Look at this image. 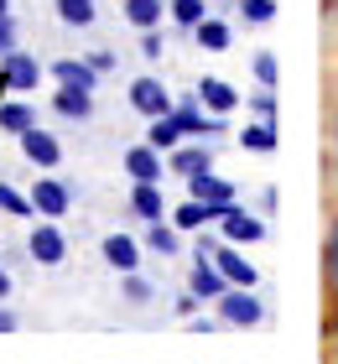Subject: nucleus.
<instances>
[{"instance_id":"nucleus-1","label":"nucleus","mask_w":338,"mask_h":364,"mask_svg":"<svg viewBox=\"0 0 338 364\" xmlns=\"http://www.w3.org/2000/svg\"><path fill=\"white\" fill-rule=\"evenodd\" d=\"M218 318L234 323V328H255L265 318V307H260V296L250 287H224L218 291Z\"/></svg>"},{"instance_id":"nucleus-2","label":"nucleus","mask_w":338,"mask_h":364,"mask_svg":"<svg viewBox=\"0 0 338 364\" xmlns=\"http://www.w3.org/2000/svg\"><path fill=\"white\" fill-rule=\"evenodd\" d=\"M218 229H224L229 245H255V240H265V219H260V213H250V208H240V203L218 208Z\"/></svg>"},{"instance_id":"nucleus-3","label":"nucleus","mask_w":338,"mask_h":364,"mask_svg":"<svg viewBox=\"0 0 338 364\" xmlns=\"http://www.w3.org/2000/svg\"><path fill=\"white\" fill-rule=\"evenodd\" d=\"M130 109L146 114V120H157V114H172V94H167V84H157V78H135L130 84Z\"/></svg>"},{"instance_id":"nucleus-4","label":"nucleus","mask_w":338,"mask_h":364,"mask_svg":"<svg viewBox=\"0 0 338 364\" xmlns=\"http://www.w3.org/2000/svg\"><path fill=\"white\" fill-rule=\"evenodd\" d=\"M26 255L37 260V266H63V260H68L63 229L58 224H37V229H31V240H26Z\"/></svg>"},{"instance_id":"nucleus-5","label":"nucleus","mask_w":338,"mask_h":364,"mask_svg":"<svg viewBox=\"0 0 338 364\" xmlns=\"http://www.w3.org/2000/svg\"><path fill=\"white\" fill-rule=\"evenodd\" d=\"M0 78H6V89L31 94L42 84V68H37V58H31V53H16V47H11V53L0 58Z\"/></svg>"},{"instance_id":"nucleus-6","label":"nucleus","mask_w":338,"mask_h":364,"mask_svg":"<svg viewBox=\"0 0 338 364\" xmlns=\"http://www.w3.org/2000/svg\"><path fill=\"white\" fill-rule=\"evenodd\" d=\"M16 141H21V151H26V161H31V167H58V161H63V141H58V136H47L42 125L21 130Z\"/></svg>"},{"instance_id":"nucleus-7","label":"nucleus","mask_w":338,"mask_h":364,"mask_svg":"<svg viewBox=\"0 0 338 364\" xmlns=\"http://www.w3.org/2000/svg\"><path fill=\"white\" fill-rule=\"evenodd\" d=\"M31 203H37L42 219H63V213H68V188L58 177H37V182H31Z\"/></svg>"},{"instance_id":"nucleus-8","label":"nucleus","mask_w":338,"mask_h":364,"mask_svg":"<svg viewBox=\"0 0 338 364\" xmlns=\"http://www.w3.org/2000/svg\"><path fill=\"white\" fill-rule=\"evenodd\" d=\"M53 109H58V114H68V120H89V114H94V89L58 84V94H53Z\"/></svg>"},{"instance_id":"nucleus-9","label":"nucleus","mask_w":338,"mask_h":364,"mask_svg":"<svg viewBox=\"0 0 338 364\" xmlns=\"http://www.w3.org/2000/svg\"><path fill=\"white\" fill-rule=\"evenodd\" d=\"M172 120L182 125V136H218V130H224V114H203L193 99L172 109Z\"/></svg>"},{"instance_id":"nucleus-10","label":"nucleus","mask_w":338,"mask_h":364,"mask_svg":"<svg viewBox=\"0 0 338 364\" xmlns=\"http://www.w3.org/2000/svg\"><path fill=\"white\" fill-rule=\"evenodd\" d=\"M213 266H218V276H224L229 287H255V266H250L240 250H229V245H224V250L213 245Z\"/></svg>"},{"instance_id":"nucleus-11","label":"nucleus","mask_w":338,"mask_h":364,"mask_svg":"<svg viewBox=\"0 0 338 364\" xmlns=\"http://www.w3.org/2000/svg\"><path fill=\"white\" fill-rule=\"evenodd\" d=\"M198 99L208 105V114H229L234 105H240V89H234L229 78H203V84H198Z\"/></svg>"},{"instance_id":"nucleus-12","label":"nucleus","mask_w":338,"mask_h":364,"mask_svg":"<svg viewBox=\"0 0 338 364\" xmlns=\"http://www.w3.org/2000/svg\"><path fill=\"white\" fill-rule=\"evenodd\" d=\"M188 193H193V198H203V203H213V208L234 203V182L213 177V172H198V177H188Z\"/></svg>"},{"instance_id":"nucleus-13","label":"nucleus","mask_w":338,"mask_h":364,"mask_svg":"<svg viewBox=\"0 0 338 364\" xmlns=\"http://www.w3.org/2000/svg\"><path fill=\"white\" fill-rule=\"evenodd\" d=\"M125 172L135 182H162V151L157 146H130L125 151Z\"/></svg>"},{"instance_id":"nucleus-14","label":"nucleus","mask_w":338,"mask_h":364,"mask_svg":"<svg viewBox=\"0 0 338 364\" xmlns=\"http://www.w3.org/2000/svg\"><path fill=\"white\" fill-rule=\"evenodd\" d=\"M105 266H115V271H135L141 266V245H135L130 235H105Z\"/></svg>"},{"instance_id":"nucleus-15","label":"nucleus","mask_w":338,"mask_h":364,"mask_svg":"<svg viewBox=\"0 0 338 364\" xmlns=\"http://www.w3.org/2000/svg\"><path fill=\"white\" fill-rule=\"evenodd\" d=\"M37 125V114H31V105H21V99H6V78H0V130H11V136H21V130Z\"/></svg>"},{"instance_id":"nucleus-16","label":"nucleus","mask_w":338,"mask_h":364,"mask_svg":"<svg viewBox=\"0 0 338 364\" xmlns=\"http://www.w3.org/2000/svg\"><path fill=\"white\" fill-rule=\"evenodd\" d=\"M130 208H135V219H146V224L167 219V203H162L157 182H135V188H130Z\"/></svg>"},{"instance_id":"nucleus-17","label":"nucleus","mask_w":338,"mask_h":364,"mask_svg":"<svg viewBox=\"0 0 338 364\" xmlns=\"http://www.w3.org/2000/svg\"><path fill=\"white\" fill-rule=\"evenodd\" d=\"M229 281L218 276V266H208V255H198L193 260V291L203 296V302H218V291H224Z\"/></svg>"},{"instance_id":"nucleus-18","label":"nucleus","mask_w":338,"mask_h":364,"mask_svg":"<svg viewBox=\"0 0 338 364\" xmlns=\"http://www.w3.org/2000/svg\"><path fill=\"white\" fill-rule=\"evenodd\" d=\"M53 78H58V84H78V89H94L99 68H94V63H78V58H58V63H53Z\"/></svg>"},{"instance_id":"nucleus-19","label":"nucleus","mask_w":338,"mask_h":364,"mask_svg":"<svg viewBox=\"0 0 338 364\" xmlns=\"http://www.w3.org/2000/svg\"><path fill=\"white\" fill-rule=\"evenodd\" d=\"M208 146H172V172L177 177H198V172H208Z\"/></svg>"},{"instance_id":"nucleus-20","label":"nucleus","mask_w":338,"mask_h":364,"mask_svg":"<svg viewBox=\"0 0 338 364\" xmlns=\"http://www.w3.org/2000/svg\"><path fill=\"white\" fill-rule=\"evenodd\" d=\"M193 37H198V47H203V53H224L234 31H229V21H213V16H203V21L193 26Z\"/></svg>"},{"instance_id":"nucleus-21","label":"nucleus","mask_w":338,"mask_h":364,"mask_svg":"<svg viewBox=\"0 0 338 364\" xmlns=\"http://www.w3.org/2000/svg\"><path fill=\"white\" fill-rule=\"evenodd\" d=\"M162 16H167V6H162V0H125V21H130L135 31L162 26Z\"/></svg>"},{"instance_id":"nucleus-22","label":"nucleus","mask_w":338,"mask_h":364,"mask_svg":"<svg viewBox=\"0 0 338 364\" xmlns=\"http://www.w3.org/2000/svg\"><path fill=\"white\" fill-rule=\"evenodd\" d=\"M240 146L245 151H276V120H255L240 130Z\"/></svg>"},{"instance_id":"nucleus-23","label":"nucleus","mask_w":338,"mask_h":364,"mask_svg":"<svg viewBox=\"0 0 338 364\" xmlns=\"http://www.w3.org/2000/svg\"><path fill=\"white\" fill-rule=\"evenodd\" d=\"M208 219H218V208L213 203H203V198H188V203H182L177 208V229H203V224H208Z\"/></svg>"},{"instance_id":"nucleus-24","label":"nucleus","mask_w":338,"mask_h":364,"mask_svg":"<svg viewBox=\"0 0 338 364\" xmlns=\"http://www.w3.org/2000/svg\"><path fill=\"white\" fill-rule=\"evenodd\" d=\"M151 146H157V151H172V146H182V125L172 120V114H157V120H151Z\"/></svg>"},{"instance_id":"nucleus-25","label":"nucleus","mask_w":338,"mask_h":364,"mask_svg":"<svg viewBox=\"0 0 338 364\" xmlns=\"http://www.w3.org/2000/svg\"><path fill=\"white\" fill-rule=\"evenodd\" d=\"M53 6H58V16H63V21L68 26H94V0H53Z\"/></svg>"},{"instance_id":"nucleus-26","label":"nucleus","mask_w":338,"mask_h":364,"mask_svg":"<svg viewBox=\"0 0 338 364\" xmlns=\"http://www.w3.org/2000/svg\"><path fill=\"white\" fill-rule=\"evenodd\" d=\"M0 208L16 213V219H37V203H31V193H16V188H6V182H0Z\"/></svg>"},{"instance_id":"nucleus-27","label":"nucleus","mask_w":338,"mask_h":364,"mask_svg":"<svg viewBox=\"0 0 338 364\" xmlns=\"http://www.w3.org/2000/svg\"><path fill=\"white\" fill-rule=\"evenodd\" d=\"M146 245H151L157 255H177V229H167L162 219H157V224H146Z\"/></svg>"},{"instance_id":"nucleus-28","label":"nucleus","mask_w":338,"mask_h":364,"mask_svg":"<svg viewBox=\"0 0 338 364\" xmlns=\"http://www.w3.org/2000/svg\"><path fill=\"white\" fill-rule=\"evenodd\" d=\"M167 16H172L182 31H188V26H198L208 11H203V0H172V6H167Z\"/></svg>"},{"instance_id":"nucleus-29","label":"nucleus","mask_w":338,"mask_h":364,"mask_svg":"<svg viewBox=\"0 0 338 364\" xmlns=\"http://www.w3.org/2000/svg\"><path fill=\"white\" fill-rule=\"evenodd\" d=\"M240 16L250 26H265L270 16H276V0H240Z\"/></svg>"},{"instance_id":"nucleus-30","label":"nucleus","mask_w":338,"mask_h":364,"mask_svg":"<svg viewBox=\"0 0 338 364\" xmlns=\"http://www.w3.org/2000/svg\"><path fill=\"white\" fill-rule=\"evenodd\" d=\"M250 68H255L260 89H276V58H270V53H255V63H250Z\"/></svg>"},{"instance_id":"nucleus-31","label":"nucleus","mask_w":338,"mask_h":364,"mask_svg":"<svg viewBox=\"0 0 338 364\" xmlns=\"http://www.w3.org/2000/svg\"><path fill=\"white\" fill-rule=\"evenodd\" d=\"M125 302H151V281H141L135 271H125Z\"/></svg>"},{"instance_id":"nucleus-32","label":"nucleus","mask_w":338,"mask_h":364,"mask_svg":"<svg viewBox=\"0 0 338 364\" xmlns=\"http://www.w3.org/2000/svg\"><path fill=\"white\" fill-rule=\"evenodd\" d=\"M250 109H255V120H276V94H250Z\"/></svg>"},{"instance_id":"nucleus-33","label":"nucleus","mask_w":338,"mask_h":364,"mask_svg":"<svg viewBox=\"0 0 338 364\" xmlns=\"http://www.w3.org/2000/svg\"><path fill=\"white\" fill-rule=\"evenodd\" d=\"M141 53H146V58H162V31H157V26L141 31Z\"/></svg>"},{"instance_id":"nucleus-34","label":"nucleus","mask_w":338,"mask_h":364,"mask_svg":"<svg viewBox=\"0 0 338 364\" xmlns=\"http://www.w3.org/2000/svg\"><path fill=\"white\" fill-rule=\"evenodd\" d=\"M16 47V26H11V16H0V58H6Z\"/></svg>"},{"instance_id":"nucleus-35","label":"nucleus","mask_w":338,"mask_h":364,"mask_svg":"<svg viewBox=\"0 0 338 364\" xmlns=\"http://www.w3.org/2000/svg\"><path fill=\"white\" fill-rule=\"evenodd\" d=\"M328 271L338 276V224H333V235H328Z\"/></svg>"},{"instance_id":"nucleus-36","label":"nucleus","mask_w":338,"mask_h":364,"mask_svg":"<svg viewBox=\"0 0 338 364\" xmlns=\"http://www.w3.org/2000/svg\"><path fill=\"white\" fill-rule=\"evenodd\" d=\"M89 63H94L99 73H110V68H115V53H89Z\"/></svg>"},{"instance_id":"nucleus-37","label":"nucleus","mask_w":338,"mask_h":364,"mask_svg":"<svg viewBox=\"0 0 338 364\" xmlns=\"http://www.w3.org/2000/svg\"><path fill=\"white\" fill-rule=\"evenodd\" d=\"M11 328H16V312H11V307H0V333H11Z\"/></svg>"},{"instance_id":"nucleus-38","label":"nucleus","mask_w":338,"mask_h":364,"mask_svg":"<svg viewBox=\"0 0 338 364\" xmlns=\"http://www.w3.org/2000/svg\"><path fill=\"white\" fill-rule=\"evenodd\" d=\"M6 296H11V271L0 266V302H6Z\"/></svg>"},{"instance_id":"nucleus-39","label":"nucleus","mask_w":338,"mask_h":364,"mask_svg":"<svg viewBox=\"0 0 338 364\" xmlns=\"http://www.w3.org/2000/svg\"><path fill=\"white\" fill-rule=\"evenodd\" d=\"M0 16H11V0H0Z\"/></svg>"}]
</instances>
